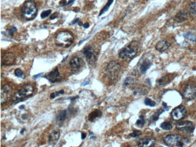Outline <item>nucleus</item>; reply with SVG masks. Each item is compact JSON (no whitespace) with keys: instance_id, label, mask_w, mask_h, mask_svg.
Here are the masks:
<instances>
[{"instance_id":"1","label":"nucleus","mask_w":196,"mask_h":147,"mask_svg":"<svg viewBox=\"0 0 196 147\" xmlns=\"http://www.w3.org/2000/svg\"><path fill=\"white\" fill-rule=\"evenodd\" d=\"M38 13V9L35 2L33 0L25 1L22 7V16L27 21L32 20L36 17Z\"/></svg>"},{"instance_id":"2","label":"nucleus","mask_w":196,"mask_h":147,"mask_svg":"<svg viewBox=\"0 0 196 147\" xmlns=\"http://www.w3.org/2000/svg\"><path fill=\"white\" fill-rule=\"evenodd\" d=\"M56 44L62 48H68L74 41V38L71 33L68 31H63L57 34L55 39Z\"/></svg>"},{"instance_id":"3","label":"nucleus","mask_w":196,"mask_h":147,"mask_svg":"<svg viewBox=\"0 0 196 147\" xmlns=\"http://www.w3.org/2000/svg\"><path fill=\"white\" fill-rule=\"evenodd\" d=\"M164 141L169 146H184L189 143L187 138L178 135H168L164 138Z\"/></svg>"},{"instance_id":"4","label":"nucleus","mask_w":196,"mask_h":147,"mask_svg":"<svg viewBox=\"0 0 196 147\" xmlns=\"http://www.w3.org/2000/svg\"><path fill=\"white\" fill-rule=\"evenodd\" d=\"M34 92V88L30 85H25L22 86L19 90L15 94L13 101L15 103H19L24 101L32 95Z\"/></svg>"},{"instance_id":"5","label":"nucleus","mask_w":196,"mask_h":147,"mask_svg":"<svg viewBox=\"0 0 196 147\" xmlns=\"http://www.w3.org/2000/svg\"><path fill=\"white\" fill-rule=\"evenodd\" d=\"M138 51V44L136 42H133L126 47L123 48L119 52V57L123 60L132 59L135 56Z\"/></svg>"},{"instance_id":"6","label":"nucleus","mask_w":196,"mask_h":147,"mask_svg":"<svg viewBox=\"0 0 196 147\" xmlns=\"http://www.w3.org/2000/svg\"><path fill=\"white\" fill-rule=\"evenodd\" d=\"M120 65L118 62L115 61H112L109 63L106 67V72L109 76L110 78L112 80H115L117 78L118 74L120 73Z\"/></svg>"},{"instance_id":"7","label":"nucleus","mask_w":196,"mask_h":147,"mask_svg":"<svg viewBox=\"0 0 196 147\" xmlns=\"http://www.w3.org/2000/svg\"><path fill=\"white\" fill-rule=\"evenodd\" d=\"M186 109L184 106H179L172 111L171 116L174 120L179 121L182 120L185 116Z\"/></svg>"},{"instance_id":"8","label":"nucleus","mask_w":196,"mask_h":147,"mask_svg":"<svg viewBox=\"0 0 196 147\" xmlns=\"http://www.w3.org/2000/svg\"><path fill=\"white\" fill-rule=\"evenodd\" d=\"M183 96L186 100H192L196 98V86L188 85L184 89Z\"/></svg>"},{"instance_id":"9","label":"nucleus","mask_w":196,"mask_h":147,"mask_svg":"<svg viewBox=\"0 0 196 147\" xmlns=\"http://www.w3.org/2000/svg\"><path fill=\"white\" fill-rule=\"evenodd\" d=\"M176 129L179 131L188 133H193L194 130V125L193 122L190 121H184L179 122L176 125Z\"/></svg>"},{"instance_id":"10","label":"nucleus","mask_w":196,"mask_h":147,"mask_svg":"<svg viewBox=\"0 0 196 147\" xmlns=\"http://www.w3.org/2000/svg\"><path fill=\"white\" fill-rule=\"evenodd\" d=\"M84 55L86 57V61L89 64L93 65L96 61V55L94 50L90 46H87L85 48L83 51Z\"/></svg>"},{"instance_id":"11","label":"nucleus","mask_w":196,"mask_h":147,"mask_svg":"<svg viewBox=\"0 0 196 147\" xmlns=\"http://www.w3.org/2000/svg\"><path fill=\"white\" fill-rule=\"evenodd\" d=\"M84 65V62L82 59L78 57H73L69 62V66L72 71L74 72H79L80 69L83 68Z\"/></svg>"},{"instance_id":"12","label":"nucleus","mask_w":196,"mask_h":147,"mask_svg":"<svg viewBox=\"0 0 196 147\" xmlns=\"http://www.w3.org/2000/svg\"><path fill=\"white\" fill-rule=\"evenodd\" d=\"M12 95V87L8 85L3 86L1 88V103H5L10 99Z\"/></svg>"},{"instance_id":"13","label":"nucleus","mask_w":196,"mask_h":147,"mask_svg":"<svg viewBox=\"0 0 196 147\" xmlns=\"http://www.w3.org/2000/svg\"><path fill=\"white\" fill-rule=\"evenodd\" d=\"M46 79H47L48 80L53 83L60 81V76L58 69H54L51 72H50V73L48 74L47 77H46Z\"/></svg>"},{"instance_id":"14","label":"nucleus","mask_w":196,"mask_h":147,"mask_svg":"<svg viewBox=\"0 0 196 147\" xmlns=\"http://www.w3.org/2000/svg\"><path fill=\"white\" fill-rule=\"evenodd\" d=\"M16 61V57L14 54L12 53H6L3 58V63L4 65L10 66L14 65Z\"/></svg>"},{"instance_id":"15","label":"nucleus","mask_w":196,"mask_h":147,"mask_svg":"<svg viewBox=\"0 0 196 147\" xmlns=\"http://www.w3.org/2000/svg\"><path fill=\"white\" fill-rule=\"evenodd\" d=\"M59 137H60V131L59 130H54L53 131L48 137V142L51 145L54 146L58 142Z\"/></svg>"},{"instance_id":"16","label":"nucleus","mask_w":196,"mask_h":147,"mask_svg":"<svg viewBox=\"0 0 196 147\" xmlns=\"http://www.w3.org/2000/svg\"><path fill=\"white\" fill-rule=\"evenodd\" d=\"M170 43L168 42L167 40H162L157 43L155 46V48L159 52H164L166 51L170 47Z\"/></svg>"},{"instance_id":"17","label":"nucleus","mask_w":196,"mask_h":147,"mask_svg":"<svg viewBox=\"0 0 196 147\" xmlns=\"http://www.w3.org/2000/svg\"><path fill=\"white\" fill-rule=\"evenodd\" d=\"M155 140L153 139L145 138L140 141L139 143V146H155Z\"/></svg>"},{"instance_id":"18","label":"nucleus","mask_w":196,"mask_h":147,"mask_svg":"<svg viewBox=\"0 0 196 147\" xmlns=\"http://www.w3.org/2000/svg\"><path fill=\"white\" fill-rule=\"evenodd\" d=\"M188 18V13L185 11H180L178 13H177L175 16V21L178 22H182L183 21H186Z\"/></svg>"},{"instance_id":"19","label":"nucleus","mask_w":196,"mask_h":147,"mask_svg":"<svg viewBox=\"0 0 196 147\" xmlns=\"http://www.w3.org/2000/svg\"><path fill=\"white\" fill-rule=\"evenodd\" d=\"M170 75H167L164 76V77L160 78L159 79H158V80H157V84L159 86H165V85H167V83H170V81L171 80V79L174 78L172 77H170Z\"/></svg>"},{"instance_id":"20","label":"nucleus","mask_w":196,"mask_h":147,"mask_svg":"<svg viewBox=\"0 0 196 147\" xmlns=\"http://www.w3.org/2000/svg\"><path fill=\"white\" fill-rule=\"evenodd\" d=\"M151 66V63L148 60H145L141 63L140 66V71L142 74H145L148 69Z\"/></svg>"},{"instance_id":"21","label":"nucleus","mask_w":196,"mask_h":147,"mask_svg":"<svg viewBox=\"0 0 196 147\" xmlns=\"http://www.w3.org/2000/svg\"><path fill=\"white\" fill-rule=\"evenodd\" d=\"M101 115H102V113H101V111H100L99 110H94L92 112L90 113L89 115L88 119L90 121H93L96 118L100 117Z\"/></svg>"},{"instance_id":"22","label":"nucleus","mask_w":196,"mask_h":147,"mask_svg":"<svg viewBox=\"0 0 196 147\" xmlns=\"http://www.w3.org/2000/svg\"><path fill=\"white\" fill-rule=\"evenodd\" d=\"M66 117H67V112H66V110L60 111L57 116V121H64L66 119Z\"/></svg>"},{"instance_id":"23","label":"nucleus","mask_w":196,"mask_h":147,"mask_svg":"<svg viewBox=\"0 0 196 147\" xmlns=\"http://www.w3.org/2000/svg\"><path fill=\"white\" fill-rule=\"evenodd\" d=\"M184 38L191 42H194L196 40L195 35L191 32L185 33L184 34Z\"/></svg>"},{"instance_id":"24","label":"nucleus","mask_w":196,"mask_h":147,"mask_svg":"<svg viewBox=\"0 0 196 147\" xmlns=\"http://www.w3.org/2000/svg\"><path fill=\"white\" fill-rule=\"evenodd\" d=\"M113 1H114V0H108V1L107 2V3L106 4V5H104V7H103V8L102 9V10H101V12L99 14V16L102 15L103 13H104L105 12H107V11L108 10V9H109L110 6L111 5V4H112Z\"/></svg>"},{"instance_id":"25","label":"nucleus","mask_w":196,"mask_h":147,"mask_svg":"<svg viewBox=\"0 0 196 147\" xmlns=\"http://www.w3.org/2000/svg\"><path fill=\"white\" fill-rule=\"evenodd\" d=\"M190 13L194 17L196 16V3H191L190 4Z\"/></svg>"},{"instance_id":"26","label":"nucleus","mask_w":196,"mask_h":147,"mask_svg":"<svg viewBox=\"0 0 196 147\" xmlns=\"http://www.w3.org/2000/svg\"><path fill=\"white\" fill-rule=\"evenodd\" d=\"M135 82V80L132 77H127L124 83V86L125 87H129L133 85Z\"/></svg>"},{"instance_id":"27","label":"nucleus","mask_w":196,"mask_h":147,"mask_svg":"<svg viewBox=\"0 0 196 147\" xmlns=\"http://www.w3.org/2000/svg\"><path fill=\"white\" fill-rule=\"evenodd\" d=\"M160 127L164 130H167V131H170L172 129L173 127H172L171 124L169 122H164L160 124Z\"/></svg>"},{"instance_id":"28","label":"nucleus","mask_w":196,"mask_h":147,"mask_svg":"<svg viewBox=\"0 0 196 147\" xmlns=\"http://www.w3.org/2000/svg\"><path fill=\"white\" fill-rule=\"evenodd\" d=\"M144 103L145 105L150 106V107H155L156 106V102L153 101L151 99H150L149 98H146L145 100H144Z\"/></svg>"},{"instance_id":"29","label":"nucleus","mask_w":196,"mask_h":147,"mask_svg":"<svg viewBox=\"0 0 196 147\" xmlns=\"http://www.w3.org/2000/svg\"><path fill=\"white\" fill-rule=\"evenodd\" d=\"M145 124V121L144 120V116H141L139 117V120H138L136 122V125L139 127H142Z\"/></svg>"},{"instance_id":"30","label":"nucleus","mask_w":196,"mask_h":147,"mask_svg":"<svg viewBox=\"0 0 196 147\" xmlns=\"http://www.w3.org/2000/svg\"><path fill=\"white\" fill-rule=\"evenodd\" d=\"M15 75L18 77L24 78V74L23 71L20 69L19 68L16 69L15 71Z\"/></svg>"},{"instance_id":"31","label":"nucleus","mask_w":196,"mask_h":147,"mask_svg":"<svg viewBox=\"0 0 196 147\" xmlns=\"http://www.w3.org/2000/svg\"><path fill=\"white\" fill-rule=\"evenodd\" d=\"M164 111V110L162 109H160L159 110H158V111L155 113V115H153L152 118L153 121H157L159 119V115L162 113V112Z\"/></svg>"},{"instance_id":"32","label":"nucleus","mask_w":196,"mask_h":147,"mask_svg":"<svg viewBox=\"0 0 196 147\" xmlns=\"http://www.w3.org/2000/svg\"><path fill=\"white\" fill-rule=\"evenodd\" d=\"M51 13V10H45L42 12L41 15H40V17H41L42 19H44V18L48 17V16Z\"/></svg>"},{"instance_id":"33","label":"nucleus","mask_w":196,"mask_h":147,"mask_svg":"<svg viewBox=\"0 0 196 147\" xmlns=\"http://www.w3.org/2000/svg\"><path fill=\"white\" fill-rule=\"evenodd\" d=\"M141 134H142L141 131H139V130H134V131H133L132 133L130 134V136L133 137H139Z\"/></svg>"},{"instance_id":"34","label":"nucleus","mask_w":196,"mask_h":147,"mask_svg":"<svg viewBox=\"0 0 196 147\" xmlns=\"http://www.w3.org/2000/svg\"><path fill=\"white\" fill-rule=\"evenodd\" d=\"M64 94V90H62L59 91V92H56L52 93V94H51L50 97H51V98H52V99H53V98H54L55 97H56V96H58L59 95Z\"/></svg>"},{"instance_id":"35","label":"nucleus","mask_w":196,"mask_h":147,"mask_svg":"<svg viewBox=\"0 0 196 147\" xmlns=\"http://www.w3.org/2000/svg\"><path fill=\"white\" fill-rule=\"evenodd\" d=\"M17 31V29H16V27H13L9 30V34H10V36H13V34L14 32H15V31Z\"/></svg>"},{"instance_id":"36","label":"nucleus","mask_w":196,"mask_h":147,"mask_svg":"<svg viewBox=\"0 0 196 147\" xmlns=\"http://www.w3.org/2000/svg\"><path fill=\"white\" fill-rule=\"evenodd\" d=\"M59 4L61 5H62V6H65L66 4V0H62V1H60V2H59Z\"/></svg>"},{"instance_id":"37","label":"nucleus","mask_w":196,"mask_h":147,"mask_svg":"<svg viewBox=\"0 0 196 147\" xmlns=\"http://www.w3.org/2000/svg\"><path fill=\"white\" fill-rule=\"evenodd\" d=\"M89 83H90L89 81H88V80L85 81H84V82H83V83H82V86H86V85H89Z\"/></svg>"},{"instance_id":"38","label":"nucleus","mask_w":196,"mask_h":147,"mask_svg":"<svg viewBox=\"0 0 196 147\" xmlns=\"http://www.w3.org/2000/svg\"><path fill=\"white\" fill-rule=\"evenodd\" d=\"M163 106H164V107L165 108V110L166 111H168V110H169V109H168V107H167V104H166L165 103H163Z\"/></svg>"},{"instance_id":"39","label":"nucleus","mask_w":196,"mask_h":147,"mask_svg":"<svg viewBox=\"0 0 196 147\" xmlns=\"http://www.w3.org/2000/svg\"><path fill=\"white\" fill-rule=\"evenodd\" d=\"M86 137V134L85 133H82V140H83V139H85V138Z\"/></svg>"},{"instance_id":"40","label":"nucleus","mask_w":196,"mask_h":147,"mask_svg":"<svg viewBox=\"0 0 196 147\" xmlns=\"http://www.w3.org/2000/svg\"><path fill=\"white\" fill-rule=\"evenodd\" d=\"M57 13H54L53 15V16H51V18H50V19H54V18H56V16H57V15H57Z\"/></svg>"},{"instance_id":"41","label":"nucleus","mask_w":196,"mask_h":147,"mask_svg":"<svg viewBox=\"0 0 196 147\" xmlns=\"http://www.w3.org/2000/svg\"><path fill=\"white\" fill-rule=\"evenodd\" d=\"M79 21V18H76V19H75L74 20V21L73 22H72V24H73V25H74V24H75V23H77V22H78Z\"/></svg>"},{"instance_id":"42","label":"nucleus","mask_w":196,"mask_h":147,"mask_svg":"<svg viewBox=\"0 0 196 147\" xmlns=\"http://www.w3.org/2000/svg\"><path fill=\"white\" fill-rule=\"evenodd\" d=\"M83 27L85 28V29H88V28H89V24L88 23L85 24L83 25Z\"/></svg>"},{"instance_id":"43","label":"nucleus","mask_w":196,"mask_h":147,"mask_svg":"<svg viewBox=\"0 0 196 147\" xmlns=\"http://www.w3.org/2000/svg\"><path fill=\"white\" fill-rule=\"evenodd\" d=\"M74 1V0H69V2H68V3H66L65 5H69V4H72V3H73Z\"/></svg>"},{"instance_id":"44","label":"nucleus","mask_w":196,"mask_h":147,"mask_svg":"<svg viewBox=\"0 0 196 147\" xmlns=\"http://www.w3.org/2000/svg\"><path fill=\"white\" fill-rule=\"evenodd\" d=\"M42 74H43V73H42H42H40V74H38V75H34V76H33V77H34V78H38V77H39V76H40V75H41Z\"/></svg>"},{"instance_id":"45","label":"nucleus","mask_w":196,"mask_h":147,"mask_svg":"<svg viewBox=\"0 0 196 147\" xmlns=\"http://www.w3.org/2000/svg\"><path fill=\"white\" fill-rule=\"evenodd\" d=\"M22 118H23V120H25L27 119V116L26 115H23V116H22Z\"/></svg>"},{"instance_id":"46","label":"nucleus","mask_w":196,"mask_h":147,"mask_svg":"<svg viewBox=\"0 0 196 147\" xmlns=\"http://www.w3.org/2000/svg\"><path fill=\"white\" fill-rule=\"evenodd\" d=\"M24 130H25V128H23V129H22L21 131V134H23L24 131Z\"/></svg>"},{"instance_id":"47","label":"nucleus","mask_w":196,"mask_h":147,"mask_svg":"<svg viewBox=\"0 0 196 147\" xmlns=\"http://www.w3.org/2000/svg\"><path fill=\"white\" fill-rule=\"evenodd\" d=\"M19 109H24V105H23V106H21V107H19Z\"/></svg>"},{"instance_id":"48","label":"nucleus","mask_w":196,"mask_h":147,"mask_svg":"<svg viewBox=\"0 0 196 147\" xmlns=\"http://www.w3.org/2000/svg\"><path fill=\"white\" fill-rule=\"evenodd\" d=\"M79 25H81V26H82V25H83V24H82V22H79Z\"/></svg>"}]
</instances>
